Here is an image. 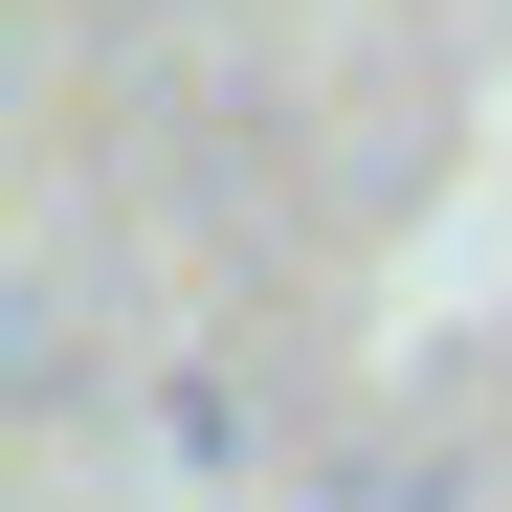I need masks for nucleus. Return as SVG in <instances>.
<instances>
[]
</instances>
